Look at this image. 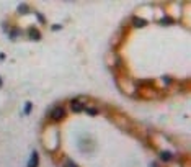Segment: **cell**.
Instances as JSON below:
<instances>
[{"instance_id": "obj_14", "label": "cell", "mask_w": 191, "mask_h": 167, "mask_svg": "<svg viewBox=\"0 0 191 167\" xmlns=\"http://www.w3.org/2000/svg\"><path fill=\"white\" fill-rule=\"evenodd\" d=\"M163 82H165V84H172V82H173V79L168 77V75H165V77H163Z\"/></svg>"}, {"instance_id": "obj_11", "label": "cell", "mask_w": 191, "mask_h": 167, "mask_svg": "<svg viewBox=\"0 0 191 167\" xmlns=\"http://www.w3.org/2000/svg\"><path fill=\"white\" fill-rule=\"evenodd\" d=\"M85 111H87V113L88 115H98V110H96V108H85Z\"/></svg>"}, {"instance_id": "obj_10", "label": "cell", "mask_w": 191, "mask_h": 167, "mask_svg": "<svg viewBox=\"0 0 191 167\" xmlns=\"http://www.w3.org/2000/svg\"><path fill=\"white\" fill-rule=\"evenodd\" d=\"M20 30H18V28H15V30H11V33H10V36H11V39H17V36L18 35H20Z\"/></svg>"}, {"instance_id": "obj_1", "label": "cell", "mask_w": 191, "mask_h": 167, "mask_svg": "<svg viewBox=\"0 0 191 167\" xmlns=\"http://www.w3.org/2000/svg\"><path fill=\"white\" fill-rule=\"evenodd\" d=\"M51 116H52L56 121L62 120V118L65 116V108H62V107H56V108H52V113H51Z\"/></svg>"}, {"instance_id": "obj_16", "label": "cell", "mask_w": 191, "mask_h": 167, "mask_svg": "<svg viewBox=\"0 0 191 167\" xmlns=\"http://www.w3.org/2000/svg\"><path fill=\"white\" fill-rule=\"evenodd\" d=\"M60 28H62V25H54V26H52V30H54V31H59Z\"/></svg>"}, {"instance_id": "obj_9", "label": "cell", "mask_w": 191, "mask_h": 167, "mask_svg": "<svg viewBox=\"0 0 191 167\" xmlns=\"http://www.w3.org/2000/svg\"><path fill=\"white\" fill-rule=\"evenodd\" d=\"M160 23H162V25H172V23H173V18H170V17H163L162 20H160Z\"/></svg>"}, {"instance_id": "obj_3", "label": "cell", "mask_w": 191, "mask_h": 167, "mask_svg": "<svg viewBox=\"0 0 191 167\" xmlns=\"http://www.w3.org/2000/svg\"><path fill=\"white\" fill-rule=\"evenodd\" d=\"M38 160H39L38 153H36V151H33L31 157H29V160H28V167H38Z\"/></svg>"}, {"instance_id": "obj_4", "label": "cell", "mask_w": 191, "mask_h": 167, "mask_svg": "<svg viewBox=\"0 0 191 167\" xmlns=\"http://www.w3.org/2000/svg\"><path fill=\"white\" fill-rule=\"evenodd\" d=\"M28 35H29V38H31V39H34V41L41 39V33H39L36 28H29V30H28Z\"/></svg>"}, {"instance_id": "obj_17", "label": "cell", "mask_w": 191, "mask_h": 167, "mask_svg": "<svg viewBox=\"0 0 191 167\" xmlns=\"http://www.w3.org/2000/svg\"><path fill=\"white\" fill-rule=\"evenodd\" d=\"M2 84H4V82H2V79H0V87H2Z\"/></svg>"}, {"instance_id": "obj_8", "label": "cell", "mask_w": 191, "mask_h": 167, "mask_svg": "<svg viewBox=\"0 0 191 167\" xmlns=\"http://www.w3.org/2000/svg\"><path fill=\"white\" fill-rule=\"evenodd\" d=\"M137 85H144V87H152L154 85V80H139Z\"/></svg>"}, {"instance_id": "obj_15", "label": "cell", "mask_w": 191, "mask_h": 167, "mask_svg": "<svg viewBox=\"0 0 191 167\" xmlns=\"http://www.w3.org/2000/svg\"><path fill=\"white\" fill-rule=\"evenodd\" d=\"M64 167H77V166H75V164L72 162V160H67V162L64 164Z\"/></svg>"}, {"instance_id": "obj_13", "label": "cell", "mask_w": 191, "mask_h": 167, "mask_svg": "<svg viewBox=\"0 0 191 167\" xmlns=\"http://www.w3.org/2000/svg\"><path fill=\"white\" fill-rule=\"evenodd\" d=\"M36 18H38V20L42 23V25L46 23V18H44V15H41V13H39V12H38V13H36Z\"/></svg>"}, {"instance_id": "obj_5", "label": "cell", "mask_w": 191, "mask_h": 167, "mask_svg": "<svg viewBox=\"0 0 191 167\" xmlns=\"http://www.w3.org/2000/svg\"><path fill=\"white\" fill-rule=\"evenodd\" d=\"M132 23H134L136 28H142V26L147 25V22H145V20H142V18H137V17L132 18Z\"/></svg>"}, {"instance_id": "obj_6", "label": "cell", "mask_w": 191, "mask_h": 167, "mask_svg": "<svg viewBox=\"0 0 191 167\" xmlns=\"http://www.w3.org/2000/svg\"><path fill=\"white\" fill-rule=\"evenodd\" d=\"M172 157H173V154L170 153V151H162V153H160V159H162V160H165V162L172 160Z\"/></svg>"}, {"instance_id": "obj_2", "label": "cell", "mask_w": 191, "mask_h": 167, "mask_svg": "<svg viewBox=\"0 0 191 167\" xmlns=\"http://www.w3.org/2000/svg\"><path fill=\"white\" fill-rule=\"evenodd\" d=\"M72 110H74L75 113H80V111L85 110V107L80 100H72Z\"/></svg>"}, {"instance_id": "obj_7", "label": "cell", "mask_w": 191, "mask_h": 167, "mask_svg": "<svg viewBox=\"0 0 191 167\" xmlns=\"http://www.w3.org/2000/svg\"><path fill=\"white\" fill-rule=\"evenodd\" d=\"M17 12H18V13H20V15H26V13H28V12H29V7H28V5H26V4H21V5H18Z\"/></svg>"}, {"instance_id": "obj_12", "label": "cell", "mask_w": 191, "mask_h": 167, "mask_svg": "<svg viewBox=\"0 0 191 167\" xmlns=\"http://www.w3.org/2000/svg\"><path fill=\"white\" fill-rule=\"evenodd\" d=\"M31 110H33V105L28 102V103L25 105V113H26V115H28V113H31Z\"/></svg>"}]
</instances>
